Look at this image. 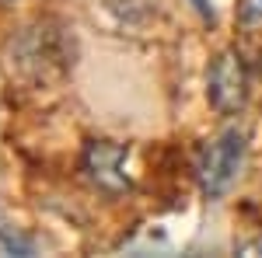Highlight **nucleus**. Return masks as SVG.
<instances>
[{
    "mask_svg": "<svg viewBox=\"0 0 262 258\" xmlns=\"http://www.w3.org/2000/svg\"><path fill=\"white\" fill-rule=\"evenodd\" d=\"M122 157H126V147L108 143V139H95L84 150V171H88V178L95 181L98 189H105V192H122V189H129V178L119 171Z\"/></svg>",
    "mask_w": 262,
    "mask_h": 258,
    "instance_id": "7ed1b4c3",
    "label": "nucleus"
},
{
    "mask_svg": "<svg viewBox=\"0 0 262 258\" xmlns=\"http://www.w3.org/2000/svg\"><path fill=\"white\" fill-rule=\"evenodd\" d=\"M0 4H7V0H0Z\"/></svg>",
    "mask_w": 262,
    "mask_h": 258,
    "instance_id": "0eeeda50",
    "label": "nucleus"
},
{
    "mask_svg": "<svg viewBox=\"0 0 262 258\" xmlns=\"http://www.w3.org/2000/svg\"><path fill=\"white\" fill-rule=\"evenodd\" d=\"M238 21L242 25H259L262 21V0H242L238 4Z\"/></svg>",
    "mask_w": 262,
    "mask_h": 258,
    "instance_id": "20e7f679",
    "label": "nucleus"
},
{
    "mask_svg": "<svg viewBox=\"0 0 262 258\" xmlns=\"http://www.w3.org/2000/svg\"><path fill=\"white\" fill-rule=\"evenodd\" d=\"M192 4H196V11H200L203 18H210V14H213V11H210V4H206V0H192Z\"/></svg>",
    "mask_w": 262,
    "mask_h": 258,
    "instance_id": "39448f33",
    "label": "nucleus"
},
{
    "mask_svg": "<svg viewBox=\"0 0 262 258\" xmlns=\"http://www.w3.org/2000/svg\"><path fill=\"white\" fill-rule=\"evenodd\" d=\"M242 251H245V255H252V251H262V241H255V244H245Z\"/></svg>",
    "mask_w": 262,
    "mask_h": 258,
    "instance_id": "423d86ee",
    "label": "nucleus"
},
{
    "mask_svg": "<svg viewBox=\"0 0 262 258\" xmlns=\"http://www.w3.org/2000/svg\"><path fill=\"white\" fill-rule=\"evenodd\" d=\"M206 95H210V105L231 115L245 105V95H248V70L238 53H221L213 66H210V80H206Z\"/></svg>",
    "mask_w": 262,
    "mask_h": 258,
    "instance_id": "f03ea898",
    "label": "nucleus"
},
{
    "mask_svg": "<svg viewBox=\"0 0 262 258\" xmlns=\"http://www.w3.org/2000/svg\"><path fill=\"white\" fill-rule=\"evenodd\" d=\"M242 160H245V133H238V129L221 133V136L206 147V154H203V160H200L203 192L210 199H221L224 192L234 185L238 171H242Z\"/></svg>",
    "mask_w": 262,
    "mask_h": 258,
    "instance_id": "f257e3e1",
    "label": "nucleus"
}]
</instances>
